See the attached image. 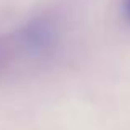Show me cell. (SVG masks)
<instances>
[{
	"label": "cell",
	"instance_id": "6da1fadb",
	"mask_svg": "<svg viewBox=\"0 0 130 130\" xmlns=\"http://www.w3.org/2000/svg\"><path fill=\"white\" fill-rule=\"evenodd\" d=\"M124 12H125V15H127V18L130 20V0H124Z\"/></svg>",
	"mask_w": 130,
	"mask_h": 130
}]
</instances>
